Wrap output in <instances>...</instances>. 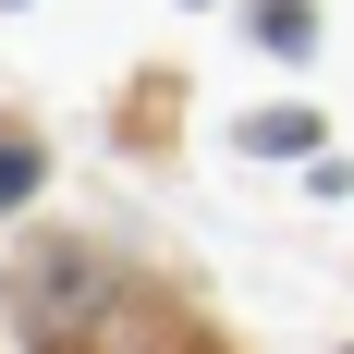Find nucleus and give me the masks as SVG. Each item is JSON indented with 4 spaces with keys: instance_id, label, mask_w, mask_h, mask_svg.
I'll return each instance as SVG.
<instances>
[{
    "instance_id": "nucleus-1",
    "label": "nucleus",
    "mask_w": 354,
    "mask_h": 354,
    "mask_svg": "<svg viewBox=\"0 0 354 354\" xmlns=\"http://www.w3.org/2000/svg\"><path fill=\"white\" fill-rule=\"evenodd\" d=\"M37 183H49V147H37L25 122H0V208H25Z\"/></svg>"
},
{
    "instance_id": "nucleus-2",
    "label": "nucleus",
    "mask_w": 354,
    "mask_h": 354,
    "mask_svg": "<svg viewBox=\"0 0 354 354\" xmlns=\"http://www.w3.org/2000/svg\"><path fill=\"white\" fill-rule=\"evenodd\" d=\"M257 49L306 62V49H318V12H306V0H257Z\"/></svg>"
},
{
    "instance_id": "nucleus-3",
    "label": "nucleus",
    "mask_w": 354,
    "mask_h": 354,
    "mask_svg": "<svg viewBox=\"0 0 354 354\" xmlns=\"http://www.w3.org/2000/svg\"><path fill=\"white\" fill-rule=\"evenodd\" d=\"M245 147H257V159H306V147H318V122H306V110H257Z\"/></svg>"
}]
</instances>
